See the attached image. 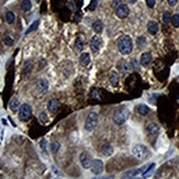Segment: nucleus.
I'll list each match as a JSON object with an SVG mask.
<instances>
[{"label":"nucleus","mask_w":179,"mask_h":179,"mask_svg":"<svg viewBox=\"0 0 179 179\" xmlns=\"http://www.w3.org/2000/svg\"><path fill=\"white\" fill-rule=\"evenodd\" d=\"M101 45H102V40L99 38L98 35L92 36L91 41H90V49L93 52H99L101 49Z\"/></svg>","instance_id":"nucleus-9"},{"label":"nucleus","mask_w":179,"mask_h":179,"mask_svg":"<svg viewBox=\"0 0 179 179\" xmlns=\"http://www.w3.org/2000/svg\"><path fill=\"white\" fill-rule=\"evenodd\" d=\"M36 88H38V92H41V93H44V92L47 91V89H49V82L46 79H40L38 82V85H36Z\"/></svg>","instance_id":"nucleus-12"},{"label":"nucleus","mask_w":179,"mask_h":179,"mask_svg":"<svg viewBox=\"0 0 179 179\" xmlns=\"http://www.w3.org/2000/svg\"><path fill=\"white\" fill-rule=\"evenodd\" d=\"M129 13H130V9H129V7L125 5V3H120L117 8H115V14L118 18L120 19H124L126 16H129Z\"/></svg>","instance_id":"nucleus-7"},{"label":"nucleus","mask_w":179,"mask_h":179,"mask_svg":"<svg viewBox=\"0 0 179 179\" xmlns=\"http://www.w3.org/2000/svg\"><path fill=\"white\" fill-rule=\"evenodd\" d=\"M167 2H168V5H169L174 7V5H176V3L178 2V0H167Z\"/></svg>","instance_id":"nucleus-38"},{"label":"nucleus","mask_w":179,"mask_h":179,"mask_svg":"<svg viewBox=\"0 0 179 179\" xmlns=\"http://www.w3.org/2000/svg\"><path fill=\"white\" fill-rule=\"evenodd\" d=\"M90 169H91V171L93 175H100L103 171V169H104L102 160H100V159H93L91 163Z\"/></svg>","instance_id":"nucleus-8"},{"label":"nucleus","mask_w":179,"mask_h":179,"mask_svg":"<svg viewBox=\"0 0 179 179\" xmlns=\"http://www.w3.org/2000/svg\"><path fill=\"white\" fill-rule=\"evenodd\" d=\"M156 0H146V5L148 8H154Z\"/></svg>","instance_id":"nucleus-37"},{"label":"nucleus","mask_w":179,"mask_h":179,"mask_svg":"<svg viewBox=\"0 0 179 179\" xmlns=\"http://www.w3.org/2000/svg\"><path fill=\"white\" fill-rule=\"evenodd\" d=\"M35 1H36V2H38H38H40V1H41V0H35Z\"/></svg>","instance_id":"nucleus-43"},{"label":"nucleus","mask_w":179,"mask_h":179,"mask_svg":"<svg viewBox=\"0 0 179 179\" xmlns=\"http://www.w3.org/2000/svg\"><path fill=\"white\" fill-rule=\"evenodd\" d=\"M118 49L122 55H129L133 51V41L129 35H122L118 40Z\"/></svg>","instance_id":"nucleus-1"},{"label":"nucleus","mask_w":179,"mask_h":179,"mask_svg":"<svg viewBox=\"0 0 179 179\" xmlns=\"http://www.w3.org/2000/svg\"><path fill=\"white\" fill-rule=\"evenodd\" d=\"M90 63V55L88 53H82L80 55V64L82 66H87Z\"/></svg>","instance_id":"nucleus-23"},{"label":"nucleus","mask_w":179,"mask_h":179,"mask_svg":"<svg viewBox=\"0 0 179 179\" xmlns=\"http://www.w3.org/2000/svg\"><path fill=\"white\" fill-rule=\"evenodd\" d=\"M21 8L23 11H29L31 8H32V3L30 0H23L21 3Z\"/></svg>","instance_id":"nucleus-27"},{"label":"nucleus","mask_w":179,"mask_h":179,"mask_svg":"<svg viewBox=\"0 0 179 179\" xmlns=\"http://www.w3.org/2000/svg\"><path fill=\"white\" fill-rule=\"evenodd\" d=\"M131 66H132V69H134V71H140V64H139V62H137L135 58H133V60H131Z\"/></svg>","instance_id":"nucleus-33"},{"label":"nucleus","mask_w":179,"mask_h":179,"mask_svg":"<svg viewBox=\"0 0 179 179\" xmlns=\"http://www.w3.org/2000/svg\"><path fill=\"white\" fill-rule=\"evenodd\" d=\"M31 115H32V107L27 103L22 104L19 109V119L23 122H27L31 118Z\"/></svg>","instance_id":"nucleus-3"},{"label":"nucleus","mask_w":179,"mask_h":179,"mask_svg":"<svg viewBox=\"0 0 179 179\" xmlns=\"http://www.w3.org/2000/svg\"><path fill=\"white\" fill-rule=\"evenodd\" d=\"M119 69L121 71V73L122 74H124V75H126V74H129L131 71H132V66H131V63L129 64L126 60H120V63H119Z\"/></svg>","instance_id":"nucleus-10"},{"label":"nucleus","mask_w":179,"mask_h":179,"mask_svg":"<svg viewBox=\"0 0 179 179\" xmlns=\"http://www.w3.org/2000/svg\"><path fill=\"white\" fill-rule=\"evenodd\" d=\"M38 120H40L42 123H47V121H49L47 113H46V112H41V113L38 114Z\"/></svg>","instance_id":"nucleus-30"},{"label":"nucleus","mask_w":179,"mask_h":179,"mask_svg":"<svg viewBox=\"0 0 179 179\" xmlns=\"http://www.w3.org/2000/svg\"><path fill=\"white\" fill-rule=\"evenodd\" d=\"M79 160H80V164H82V168L85 169H89L91 167V163H92V159L90 154L87 152H84L80 154L79 156Z\"/></svg>","instance_id":"nucleus-6"},{"label":"nucleus","mask_w":179,"mask_h":179,"mask_svg":"<svg viewBox=\"0 0 179 179\" xmlns=\"http://www.w3.org/2000/svg\"><path fill=\"white\" fill-rule=\"evenodd\" d=\"M60 101L56 100V99H51L49 102H47V110H49L51 113L55 112L57 109L60 108Z\"/></svg>","instance_id":"nucleus-13"},{"label":"nucleus","mask_w":179,"mask_h":179,"mask_svg":"<svg viewBox=\"0 0 179 179\" xmlns=\"http://www.w3.org/2000/svg\"><path fill=\"white\" fill-rule=\"evenodd\" d=\"M101 153H102L104 156H111L113 154V147L111 146L110 144H106V145L102 146Z\"/></svg>","instance_id":"nucleus-19"},{"label":"nucleus","mask_w":179,"mask_h":179,"mask_svg":"<svg viewBox=\"0 0 179 179\" xmlns=\"http://www.w3.org/2000/svg\"><path fill=\"white\" fill-rule=\"evenodd\" d=\"M146 44V38H144V36H140V38H137V46L142 49L144 45Z\"/></svg>","instance_id":"nucleus-32"},{"label":"nucleus","mask_w":179,"mask_h":179,"mask_svg":"<svg viewBox=\"0 0 179 179\" xmlns=\"http://www.w3.org/2000/svg\"><path fill=\"white\" fill-rule=\"evenodd\" d=\"M146 130H147V133H148L150 135L155 136V135H157L158 132H159V126H158V124H156V123H150V124L146 126Z\"/></svg>","instance_id":"nucleus-14"},{"label":"nucleus","mask_w":179,"mask_h":179,"mask_svg":"<svg viewBox=\"0 0 179 179\" xmlns=\"http://www.w3.org/2000/svg\"><path fill=\"white\" fill-rule=\"evenodd\" d=\"M75 19H76L77 22L80 21V19H82V13H80V12H77V13H76V18H75Z\"/></svg>","instance_id":"nucleus-39"},{"label":"nucleus","mask_w":179,"mask_h":179,"mask_svg":"<svg viewBox=\"0 0 179 179\" xmlns=\"http://www.w3.org/2000/svg\"><path fill=\"white\" fill-rule=\"evenodd\" d=\"M171 20V16H170V13H169L168 11H166V12H164L163 14V22L165 24H168L169 22Z\"/></svg>","instance_id":"nucleus-31"},{"label":"nucleus","mask_w":179,"mask_h":179,"mask_svg":"<svg viewBox=\"0 0 179 179\" xmlns=\"http://www.w3.org/2000/svg\"><path fill=\"white\" fill-rule=\"evenodd\" d=\"M171 24H173V27H179V14H174V16H171Z\"/></svg>","instance_id":"nucleus-29"},{"label":"nucleus","mask_w":179,"mask_h":179,"mask_svg":"<svg viewBox=\"0 0 179 179\" xmlns=\"http://www.w3.org/2000/svg\"><path fill=\"white\" fill-rule=\"evenodd\" d=\"M77 2H78V5H82V0H77Z\"/></svg>","instance_id":"nucleus-41"},{"label":"nucleus","mask_w":179,"mask_h":179,"mask_svg":"<svg viewBox=\"0 0 179 179\" xmlns=\"http://www.w3.org/2000/svg\"><path fill=\"white\" fill-rule=\"evenodd\" d=\"M151 109L147 107L146 104H139L136 107V112L140 114V115H147L150 113Z\"/></svg>","instance_id":"nucleus-16"},{"label":"nucleus","mask_w":179,"mask_h":179,"mask_svg":"<svg viewBox=\"0 0 179 179\" xmlns=\"http://www.w3.org/2000/svg\"><path fill=\"white\" fill-rule=\"evenodd\" d=\"M110 82H111V85L113 87L118 86V84H119V75H118V73H115V71L111 73V75H110Z\"/></svg>","instance_id":"nucleus-21"},{"label":"nucleus","mask_w":179,"mask_h":179,"mask_svg":"<svg viewBox=\"0 0 179 179\" xmlns=\"http://www.w3.org/2000/svg\"><path fill=\"white\" fill-rule=\"evenodd\" d=\"M16 20V16H14V13L12 12V11H8L7 13H5V21L8 22L9 24H12L13 22Z\"/></svg>","instance_id":"nucleus-24"},{"label":"nucleus","mask_w":179,"mask_h":179,"mask_svg":"<svg viewBox=\"0 0 179 179\" xmlns=\"http://www.w3.org/2000/svg\"><path fill=\"white\" fill-rule=\"evenodd\" d=\"M92 29L96 33H101L103 31V23L100 20H96V21L92 23Z\"/></svg>","instance_id":"nucleus-17"},{"label":"nucleus","mask_w":179,"mask_h":179,"mask_svg":"<svg viewBox=\"0 0 179 179\" xmlns=\"http://www.w3.org/2000/svg\"><path fill=\"white\" fill-rule=\"evenodd\" d=\"M84 46H85V40L82 36H78L75 41V49L77 51H82L84 49Z\"/></svg>","instance_id":"nucleus-22"},{"label":"nucleus","mask_w":179,"mask_h":179,"mask_svg":"<svg viewBox=\"0 0 179 179\" xmlns=\"http://www.w3.org/2000/svg\"><path fill=\"white\" fill-rule=\"evenodd\" d=\"M98 124V114L96 112H91L89 113L87 117V120L85 122V129L88 132H91L96 129V126Z\"/></svg>","instance_id":"nucleus-5"},{"label":"nucleus","mask_w":179,"mask_h":179,"mask_svg":"<svg viewBox=\"0 0 179 179\" xmlns=\"http://www.w3.org/2000/svg\"><path fill=\"white\" fill-rule=\"evenodd\" d=\"M155 164L153 163V164H151V165H148V167L146 168V170L143 173V178H148V177H151L152 176V174H153V171H154V169H155Z\"/></svg>","instance_id":"nucleus-20"},{"label":"nucleus","mask_w":179,"mask_h":179,"mask_svg":"<svg viewBox=\"0 0 179 179\" xmlns=\"http://www.w3.org/2000/svg\"><path fill=\"white\" fill-rule=\"evenodd\" d=\"M9 108L12 112H16V110L19 109V101L16 99H12L9 102Z\"/></svg>","instance_id":"nucleus-25"},{"label":"nucleus","mask_w":179,"mask_h":179,"mask_svg":"<svg viewBox=\"0 0 179 179\" xmlns=\"http://www.w3.org/2000/svg\"><path fill=\"white\" fill-rule=\"evenodd\" d=\"M3 43H5V45H8V46H12L13 43H14V41H13L10 36L7 35V36H5V38H3Z\"/></svg>","instance_id":"nucleus-35"},{"label":"nucleus","mask_w":179,"mask_h":179,"mask_svg":"<svg viewBox=\"0 0 179 179\" xmlns=\"http://www.w3.org/2000/svg\"><path fill=\"white\" fill-rule=\"evenodd\" d=\"M38 23H40L38 21H34V22H33L32 24L30 25V27H29L27 31H25V35H27V34H29L30 32H32V31H35V30L38 29Z\"/></svg>","instance_id":"nucleus-28"},{"label":"nucleus","mask_w":179,"mask_h":179,"mask_svg":"<svg viewBox=\"0 0 179 179\" xmlns=\"http://www.w3.org/2000/svg\"><path fill=\"white\" fill-rule=\"evenodd\" d=\"M141 174V171H140V169H132V170H128V171H125L122 174V178H133V177H135L136 175Z\"/></svg>","instance_id":"nucleus-18"},{"label":"nucleus","mask_w":179,"mask_h":179,"mask_svg":"<svg viewBox=\"0 0 179 179\" xmlns=\"http://www.w3.org/2000/svg\"><path fill=\"white\" fill-rule=\"evenodd\" d=\"M60 143L58 142H52L51 143V145H49V148H51V152L53 153V154H56V153L60 151Z\"/></svg>","instance_id":"nucleus-26"},{"label":"nucleus","mask_w":179,"mask_h":179,"mask_svg":"<svg viewBox=\"0 0 179 179\" xmlns=\"http://www.w3.org/2000/svg\"><path fill=\"white\" fill-rule=\"evenodd\" d=\"M53 170H54V173H56V174H60V175H62V173H60V170H57V169L55 168L54 166H53Z\"/></svg>","instance_id":"nucleus-40"},{"label":"nucleus","mask_w":179,"mask_h":179,"mask_svg":"<svg viewBox=\"0 0 179 179\" xmlns=\"http://www.w3.org/2000/svg\"><path fill=\"white\" fill-rule=\"evenodd\" d=\"M137 0H130V3H132V5H134Z\"/></svg>","instance_id":"nucleus-42"},{"label":"nucleus","mask_w":179,"mask_h":179,"mask_svg":"<svg viewBox=\"0 0 179 179\" xmlns=\"http://www.w3.org/2000/svg\"><path fill=\"white\" fill-rule=\"evenodd\" d=\"M40 146L42 147L43 151H46V150H47V141H46V140H42L41 143H40Z\"/></svg>","instance_id":"nucleus-36"},{"label":"nucleus","mask_w":179,"mask_h":179,"mask_svg":"<svg viewBox=\"0 0 179 179\" xmlns=\"http://www.w3.org/2000/svg\"><path fill=\"white\" fill-rule=\"evenodd\" d=\"M32 69V64H31V62H25V64H24V67H23V71H24V74H27L29 71H31Z\"/></svg>","instance_id":"nucleus-34"},{"label":"nucleus","mask_w":179,"mask_h":179,"mask_svg":"<svg viewBox=\"0 0 179 179\" xmlns=\"http://www.w3.org/2000/svg\"><path fill=\"white\" fill-rule=\"evenodd\" d=\"M147 31L150 34L155 35L158 32V24L156 21H150L147 23Z\"/></svg>","instance_id":"nucleus-15"},{"label":"nucleus","mask_w":179,"mask_h":179,"mask_svg":"<svg viewBox=\"0 0 179 179\" xmlns=\"http://www.w3.org/2000/svg\"><path fill=\"white\" fill-rule=\"evenodd\" d=\"M130 114H131V112L128 108H122V109H120V110H118L113 117L114 123L118 125H121V124H123V123H125L126 120L129 119Z\"/></svg>","instance_id":"nucleus-2"},{"label":"nucleus","mask_w":179,"mask_h":179,"mask_svg":"<svg viewBox=\"0 0 179 179\" xmlns=\"http://www.w3.org/2000/svg\"><path fill=\"white\" fill-rule=\"evenodd\" d=\"M152 60H153V57H152V54H151V53H143V54L141 55L140 63H141L142 66L146 67V66H148L151 63H152Z\"/></svg>","instance_id":"nucleus-11"},{"label":"nucleus","mask_w":179,"mask_h":179,"mask_svg":"<svg viewBox=\"0 0 179 179\" xmlns=\"http://www.w3.org/2000/svg\"><path fill=\"white\" fill-rule=\"evenodd\" d=\"M132 153H133V155L137 157L139 159H144V158H146L148 156V148H147L145 145H142V144H137L135 146L133 147V150H132Z\"/></svg>","instance_id":"nucleus-4"}]
</instances>
